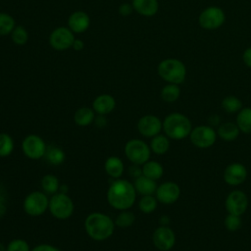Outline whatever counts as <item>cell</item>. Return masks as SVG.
Returning <instances> with one entry per match:
<instances>
[{
    "mask_svg": "<svg viewBox=\"0 0 251 251\" xmlns=\"http://www.w3.org/2000/svg\"><path fill=\"white\" fill-rule=\"evenodd\" d=\"M221 118L218 116V115H216V114H213L212 116H210L209 117V125L211 126H219L221 123Z\"/></svg>",
    "mask_w": 251,
    "mask_h": 251,
    "instance_id": "7bdbcfd3",
    "label": "cell"
},
{
    "mask_svg": "<svg viewBox=\"0 0 251 251\" xmlns=\"http://www.w3.org/2000/svg\"><path fill=\"white\" fill-rule=\"evenodd\" d=\"M136 195L137 192L133 183L122 177L114 179L106 192L109 205L119 211L131 208L135 203Z\"/></svg>",
    "mask_w": 251,
    "mask_h": 251,
    "instance_id": "6da1fadb",
    "label": "cell"
},
{
    "mask_svg": "<svg viewBox=\"0 0 251 251\" xmlns=\"http://www.w3.org/2000/svg\"><path fill=\"white\" fill-rule=\"evenodd\" d=\"M114 220L102 212H92L84 220V229L87 235L95 241L110 238L115 231Z\"/></svg>",
    "mask_w": 251,
    "mask_h": 251,
    "instance_id": "7a4b0ae2",
    "label": "cell"
},
{
    "mask_svg": "<svg viewBox=\"0 0 251 251\" xmlns=\"http://www.w3.org/2000/svg\"><path fill=\"white\" fill-rule=\"evenodd\" d=\"M116 108V100L110 94H100L92 102V109L97 115H108Z\"/></svg>",
    "mask_w": 251,
    "mask_h": 251,
    "instance_id": "ac0fdd59",
    "label": "cell"
},
{
    "mask_svg": "<svg viewBox=\"0 0 251 251\" xmlns=\"http://www.w3.org/2000/svg\"><path fill=\"white\" fill-rule=\"evenodd\" d=\"M235 124L240 132L251 134V107H243L237 114Z\"/></svg>",
    "mask_w": 251,
    "mask_h": 251,
    "instance_id": "484cf974",
    "label": "cell"
},
{
    "mask_svg": "<svg viewBox=\"0 0 251 251\" xmlns=\"http://www.w3.org/2000/svg\"><path fill=\"white\" fill-rule=\"evenodd\" d=\"M47 144L44 139L34 133L26 135L22 141V150L25 157L30 160L44 158Z\"/></svg>",
    "mask_w": 251,
    "mask_h": 251,
    "instance_id": "30bf717a",
    "label": "cell"
},
{
    "mask_svg": "<svg viewBox=\"0 0 251 251\" xmlns=\"http://www.w3.org/2000/svg\"><path fill=\"white\" fill-rule=\"evenodd\" d=\"M190 119L179 112L170 113L163 120V131L171 140L187 138L192 129Z\"/></svg>",
    "mask_w": 251,
    "mask_h": 251,
    "instance_id": "3957f363",
    "label": "cell"
},
{
    "mask_svg": "<svg viewBox=\"0 0 251 251\" xmlns=\"http://www.w3.org/2000/svg\"><path fill=\"white\" fill-rule=\"evenodd\" d=\"M247 194L240 189L231 190L225 199V208L227 214L242 216L248 209Z\"/></svg>",
    "mask_w": 251,
    "mask_h": 251,
    "instance_id": "8fae6325",
    "label": "cell"
},
{
    "mask_svg": "<svg viewBox=\"0 0 251 251\" xmlns=\"http://www.w3.org/2000/svg\"><path fill=\"white\" fill-rule=\"evenodd\" d=\"M137 131L140 135L147 138H152L153 136L161 133L163 130V121L155 115L147 114L139 118L137 121Z\"/></svg>",
    "mask_w": 251,
    "mask_h": 251,
    "instance_id": "9a60e30c",
    "label": "cell"
},
{
    "mask_svg": "<svg viewBox=\"0 0 251 251\" xmlns=\"http://www.w3.org/2000/svg\"><path fill=\"white\" fill-rule=\"evenodd\" d=\"M49 206V198L42 190L29 192L24 199L23 208L25 214L30 217H39L43 215Z\"/></svg>",
    "mask_w": 251,
    "mask_h": 251,
    "instance_id": "52a82bcc",
    "label": "cell"
},
{
    "mask_svg": "<svg viewBox=\"0 0 251 251\" xmlns=\"http://www.w3.org/2000/svg\"><path fill=\"white\" fill-rule=\"evenodd\" d=\"M69 191V187L67 184H61L60 185V188H59V191L58 192H62V193H68Z\"/></svg>",
    "mask_w": 251,
    "mask_h": 251,
    "instance_id": "c3c4849f",
    "label": "cell"
},
{
    "mask_svg": "<svg viewBox=\"0 0 251 251\" xmlns=\"http://www.w3.org/2000/svg\"><path fill=\"white\" fill-rule=\"evenodd\" d=\"M93 123L95 124V126L97 127L102 128L107 125V120H106L104 115H97V116H95V119H94Z\"/></svg>",
    "mask_w": 251,
    "mask_h": 251,
    "instance_id": "b9f144b4",
    "label": "cell"
},
{
    "mask_svg": "<svg viewBox=\"0 0 251 251\" xmlns=\"http://www.w3.org/2000/svg\"><path fill=\"white\" fill-rule=\"evenodd\" d=\"M171 139L164 133H159L155 136H153L150 140V149L151 152L156 154V155H165L169 149H170V145H171Z\"/></svg>",
    "mask_w": 251,
    "mask_h": 251,
    "instance_id": "603a6c76",
    "label": "cell"
},
{
    "mask_svg": "<svg viewBox=\"0 0 251 251\" xmlns=\"http://www.w3.org/2000/svg\"><path fill=\"white\" fill-rule=\"evenodd\" d=\"M133 185L135 187V190L138 194L141 196L143 195H154L157 189V181L154 179H151L143 175L137 176L134 178Z\"/></svg>",
    "mask_w": 251,
    "mask_h": 251,
    "instance_id": "7402d4cb",
    "label": "cell"
},
{
    "mask_svg": "<svg viewBox=\"0 0 251 251\" xmlns=\"http://www.w3.org/2000/svg\"><path fill=\"white\" fill-rule=\"evenodd\" d=\"M104 170L106 174L113 179L121 178L125 172V165L122 159L118 156H110L104 163Z\"/></svg>",
    "mask_w": 251,
    "mask_h": 251,
    "instance_id": "44dd1931",
    "label": "cell"
},
{
    "mask_svg": "<svg viewBox=\"0 0 251 251\" xmlns=\"http://www.w3.org/2000/svg\"><path fill=\"white\" fill-rule=\"evenodd\" d=\"M224 226L226 229L228 231L234 232L241 228L242 226V219L241 216L233 215V214H226L224 219Z\"/></svg>",
    "mask_w": 251,
    "mask_h": 251,
    "instance_id": "e575fe53",
    "label": "cell"
},
{
    "mask_svg": "<svg viewBox=\"0 0 251 251\" xmlns=\"http://www.w3.org/2000/svg\"><path fill=\"white\" fill-rule=\"evenodd\" d=\"M128 173H129V175H130L132 177L136 178L137 176H141V175H142L141 166H138V165H134V164H132V166L128 169Z\"/></svg>",
    "mask_w": 251,
    "mask_h": 251,
    "instance_id": "60d3db41",
    "label": "cell"
},
{
    "mask_svg": "<svg viewBox=\"0 0 251 251\" xmlns=\"http://www.w3.org/2000/svg\"><path fill=\"white\" fill-rule=\"evenodd\" d=\"M248 171L246 167L239 162H232L228 164L223 173L224 181L232 187L241 185L247 178Z\"/></svg>",
    "mask_w": 251,
    "mask_h": 251,
    "instance_id": "2e32d148",
    "label": "cell"
},
{
    "mask_svg": "<svg viewBox=\"0 0 251 251\" xmlns=\"http://www.w3.org/2000/svg\"><path fill=\"white\" fill-rule=\"evenodd\" d=\"M29 244L23 238L12 239L6 245V251H30Z\"/></svg>",
    "mask_w": 251,
    "mask_h": 251,
    "instance_id": "8d00e7d4",
    "label": "cell"
},
{
    "mask_svg": "<svg viewBox=\"0 0 251 251\" xmlns=\"http://www.w3.org/2000/svg\"><path fill=\"white\" fill-rule=\"evenodd\" d=\"M124 151L126 159L131 164L138 166H142L150 160L152 153L149 144L139 138H132L126 141Z\"/></svg>",
    "mask_w": 251,
    "mask_h": 251,
    "instance_id": "8992f818",
    "label": "cell"
},
{
    "mask_svg": "<svg viewBox=\"0 0 251 251\" xmlns=\"http://www.w3.org/2000/svg\"><path fill=\"white\" fill-rule=\"evenodd\" d=\"M180 87L178 84L167 83L161 89L160 96L161 99L166 103H174L180 97Z\"/></svg>",
    "mask_w": 251,
    "mask_h": 251,
    "instance_id": "f1b7e54d",
    "label": "cell"
},
{
    "mask_svg": "<svg viewBox=\"0 0 251 251\" xmlns=\"http://www.w3.org/2000/svg\"><path fill=\"white\" fill-rule=\"evenodd\" d=\"M44 158L49 164L53 166H59L65 162L66 154L62 148L56 145H47Z\"/></svg>",
    "mask_w": 251,
    "mask_h": 251,
    "instance_id": "4316f807",
    "label": "cell"
},
{
    "mask_svg": "<svg viewBox=\"0 0 251 251\" xmlns=\"http://www.w3.org/2000/svg\"><path fill=\"white\" fill-rule=\"evenodd\" d=\"M242 61L243 64L251 69V46L247 47L242 53Z\"/></svg>",
    "mask_w": 251,
    "mask_h": 251,
    "instance_id": "ab89813d",
    "label": "cell"
},
{
    "mask_svg": "<svg viewBox=\"0 0 251 251\" xmlns=\"http://www.w3.org/2000/svg\"><path fill=\"white\" fill-rule=\"evenodd\" d=\"M15 148L13 137L6 132H0V157L10 156Z\"/></svg>",
    "mask_w": 251,
    "mask_h": 251,
    "instance_id": "d6a6232c",
    "label": "cell"
},
{
    "mask_svg": "<svg viewBox=\"0 0 251 251\" xmlns=\"http://www.w3.org/2000/svg\"><path fill=\"white\" fill-rule=\"evenodd\" d=\"M116 226L126 228L131 226L135 222V215L128 210H123L120 211V213L117 215V217L114 220Z\"/></svg>",
    "mask_w": 251,
    "mask_h": 251,
    "instance_id": "1f68e13d",
    "label": "cell"
},
{
    "mask_svg": "<svg viewBox=\"0 0 251 251\" xmlns=\"http://www.w3.org/2000/svg\"><path fill=\"white\" fill-rule=\"evenodd\" d=\"M132 11H134L133 7L129 3H123L119 6V14L123 17L129 16L132 13Z\"/></svg>",
    "mask_w": 251,
    "mask_h": 251,
    "instance_id": "74e56055",
    "label": "cell"
},
{
    "mask_svg": "<svg viewBox=\"0 0 251 251\" xmlns=\"http://www.w3.org/2000/svg\"><path fill=\"white\" fill-rule=\"evenodd\" d=\"M158 203L155 195H143L138 200V209L143 214H151L157 209Z\"/></svg>",
    "mask_w": 251,
    "mask_h": 251,
    "instance_id": "4dcf8cb0",
    "label": "cell"
},
{
    "mask_svg": "<svg viewBox=\"0 0 251 251\" xmlns=\"http://www.w3.org/2000/svg\"><path fill=\"white\" fill-rule=\"evenodd\" d=\"M75 39L74 32L69 27L59 26L50 33L49 44L57 51H64L73 46Z\"/></svg>",
    "mask_w": 251,
    "mask_h": 251,
    "instance_id": "5bb4252c",
    "label": "cell"
},
{
    "mask_svg": "<svg viewBox=\"0 0 251 251\" xmlns=\"http://www.w3.org/2000/svg\"><path fill=\"white\" fill-rule=\"evenodd\" d=\"M6 210H7V207H6L5 202L0 201V218H1V217H3V216L5 215Z\"/></svg>",
    "mask_w": 251,
    "mask_h": 251,
    "instance_id": "bcb514c9",
    "label": "cell"
},
{
    "mask_svg": "<svg viewBox=\"0 0 251 251\" xmlns=\"http://www.w3.org/2000/svg\"><path fill=\"white\" fill-rule=\"evenodd\" d=\"M191 144L199 149H208L217 141L216 129L210 125H201L192 127L188 136Z\"/></svg>",
    "mask_w": 251,
    "mask_h": 251,
    "instance_id": "ba28073f",
    "label": "cell"
},
{
    "mask_svg": "<svg viewBox=\"0 0 251 251\" xmlns=\"http://www.w3.org/2000/svg\"><path fill=\"white\" fill-rule=\"evenodd\" d=\"M11 38L16 45H25L28 40L27 30L22 25H17L11 32Z\"/></svg>",
    "mask_w": 251,
    "mask_h": 251,
    "instance_id": "d590c367",
    "label": "cell"
},
{
    "mask_svg": "<svg viewBox=\"0 0 251 251\" xmlns=\"http://www.w3.org/2000/svg\"><path fill=\"white\" fill-rule=\"evenodd\" d=\"M48 210L55 219L64 221L74 214L75 204L68 193L57 192L49 198Z\"/></svg>",
    "mask_w": 251,
    "mask_h": 251,
    "instance_id": "5b68a950",
    "label": "cell"
},
{
    "mask_svg": "<svg viewBox=\"0 0 251 251\" xmlns=\"http://www.w3.org/2000/svg\"><path fill=\"white\" fill-rule=\"evenodd\" d=\"M170 222H171V219H170V217L167 216V215H163V216H161L160 219H159L160 226H169Z\"/></svg>",
    "mask_w": 251,
    "mask_h": 251,
    "instance_id": "f6af8a7d",
    "label": "cell"
},
{
    "mask_svg": "<svg viewBox=\"0 0 251 251\" xmlns=\"http://www.w3.org/2000/svg\"><path fill=\"white\" fill-rule=\"evenodd\" d=\"M96 113L92 108L89 107H80L78 108L74 115V121L75 125L79 126H87L94 122Z\"/></svg>",
    "mask_w": 251,
    "mask_h": 251,
    "instance_id": "d4e9b609",
    "label": "cell"
},
{
    "mask_svg": "<svg viewBox=\"0 0 251 251\" xmlns=\"http://www.w3.org/2000/svg\"><path fill=\"white\" fill-rule=\"evenodd\" d=\"M176 233L169 226H159L152 233V242L160 251H170L175 247Z\"/></svg>",
    "mask_w": 251,
    "mask_h": 251,
    "instance_id": "7c38bea8",
    "label": "cell"
},
{
    "mask_svg": "<svg viewBox=\"0 0 251 251\" xmlns=\"http://www.w3.org/2000/svg\"><path fill=\"white\" fill-rule=\"evenodd\" d=\"M30 251H61V250L52 244L41 243V244H38L35 247H33Z\"/></svg>",
    "mask_w": 251,
    "mask_h": 251,
    "instance_id": "f35d334b",
    "label": "cell"
},
{
    "mask_svg": "<svg viewBox=\"0 0 251 251\" xmlns=\"http://www.w3.org/2000/svg\"><path fill=\"white\" fill-rule=\"evenodd\" d=\"M60 180L59 178L53 174L45 175L40 180V186L43 192L47 195H53L59 191L60 188Z\"/></svg>",
    "mask_w": 251,
    "mask_h": 251,
    "instance_id": "83f0119b",
    "label": "cell"
},
{
    "mask_svg": "<svg viewBox=\"0 0 251 251\" xmlns=\"http://www.w3.org/2000/svg\"><path fill=\"white\" fill-rule=\"evenodd\" d=\"M218 137H220L222 140L230 142L234 141L240 134V130L237 126V125L233 122H223L221 123L217 129Z\"/></svg>",
    "mask_w": 251,
    "mask_h": 251,
    "instance_id": "d6986e66",
    "label": "cell"
},
{
    "mask_svg": "<svg viewBox=\"0 0 251 251\" xmlns=\"http://www.w3.org/2000/svg\"><path fill=\"white\" fill-rule=\"evenodd\" d=\"M90 25V18L83 11L72 13L68 19V27L74 33H82Z\"/></svg>",
    "mask_w": 251,
    "mask_h": 251,
    "instance_id": "e0dca14e",
    "label": "cell"
},
{
    "mask_svg": "<svg viewBox=\"0 0 251 251\" xmlns=\"http://www.w3.org/2000/svg\"><path fill=\"white\" fill-rule=\"evenodd\" d=\"M181 189L179 185L175 181L167 180L157 186L154 195L159 203L164 205H172L179 199Z\"/></svg>",
    "mask_w": 251,
    "mask_h": 251,
    "instance_id": "4fadbf2b",
    "label": "cell"
},
{
    "mask_svg": "<svg viewBox=\"0 0 251 251\" xmlns=\"http://www.w3.org/2000/svg\"><path fill=\"white\" fill-rule=\"evenodd\" d=\"M15 24V20L10 14L0 12V36L11 34L16 26Z\"/></svg>",
    "mask_w": 251,
    "mask_h": 251,
    "instance_id": "836d02e7",
    "label": "cell"
},
{
    "mask_svg": "<svg viewBox=\"0 0 251 251\" xmlns=\"http://www.w3.org/2000/svg\"><path fill=\"white\" fill-rule=\"evenodd\" d=\"M226 22V13L219 6H208L203 9L198 16L200 27L206 30L220 28Z\"/></svg>",
    "mask_w": 251,
    "mask_h": 251,
    "instance_id": "9c48e42d",
    "label": "cell"
},
{
    "mask_svg": "<svg viewBox=\"0 0 251 251\" xmlns=\"http://www.w3.org/2000/svg\"><path fill=\"white\" fill-rule=\"evenodd\" d=\"M0 201L6 202V191L1 185H0Z\"/></svg>",
    "mask_w": 251,
    "mask_h": 251,
    "instance_id": "7dc6e473",
    "label": "cell"
},
{
    "mask_svg": "<svg viewBox=\"0 0 251 251\" xmlns=\"http://www.w3.org/2000/svg\"><path fill=\"white\" fill-rule=\"evenodd\" d=\"M83 47H84V43H83L82 40H80V39H75V41H74V43H73V46H72V48H73L74 50H75V51H80V50L83 49Z\"/></svg>",
    "mask_w": 251,
    "mask_h": 251,
    "instance_id": "ee69618b",
    "label": "cell"
},
{
    "mask_svg": "<svg viewBox=\"0 0 251 251\" xmlns=\"http://www.w3.org/2000/svg\"><path fill=\"white\" fill-rule=\"evenodd\" d=\"M133 10L144 17H153L159 11L158 0H132Z\"/></svg>",
    "mask_w": 251,
    "mask_h": 251,
    "instance_id": "ffe728a7",
    "label": "cell"
},
{
    "mask_svg": "<svg viewBox=\"0 0 251 251\" xmlns=\"http://www.w3.org/2000/svg\"><path fill=\"white\" fill-rule=\"evenodd\" d=\"M159 76L167 83L181 84L184 82L187 70L184 63L176 58H167L162 60L157 67Z\"/></svg>",
    "mask_w": 251,
    "mask_h": 251,
    "instance_id": "277c9868",
    "label": "cell"
},
{
    "mask_svg": "<svg viewBox=\"0 0 251 251\" xmlns=\"http://www.w3.org/2000/svg\"><path fill=\"white\" fill-rule=\"evenodd\" d=\"M221 107L227 114H237L243 108V104L237 96L227 95L223 98Z\"/></svg>",
    "mask_w": 251,
    "mask_h": 251,
    "instance_id": "f546056e",
    "label": "cell"
},
{
    "mask_svg": "<svg viewBox=\"0 0 251 251\" xmlns=\"http://www.w3.org/2000/svg\"><path fill=\"white\" fill-rule=\"evenodd\" d=\"M0 251H6V245L2 242H0Z\"/></svg>",
    "mask_w": 251,
    "mask_h": 251,
    "instance_id": "681fc988",
    "label": "cell"
},
{
    "mask_svg": "<svg viewBox=\"0 0 251 251\" xmlns=\"http://www.w3.org/2000/svg\"><path fill=\"white\" fill-rule=\"evenodd\" d=\"M142 170V175L154 179V180H159L163 175H164V167L163 165L155 160H148L146 163H144L141 166Z\"/></svg>",
    "mask_w": 251,
    "mask_h": 251,
    "instance_id": "cb8c5ba5",
    "label": "cell"
}]
</instances>
